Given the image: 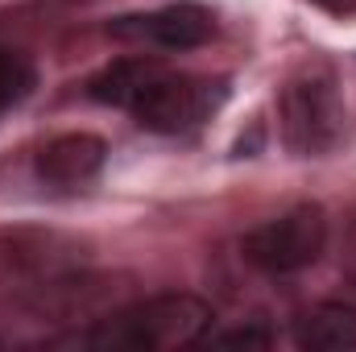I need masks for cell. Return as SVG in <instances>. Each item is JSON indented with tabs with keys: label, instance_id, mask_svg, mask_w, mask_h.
<instances>
[{
	"label": "cell",
	"instance_id": "8",
	"mask_svg": "<svg viewBox=\"0 0 356 352\" xmlns=\"http://www.w3.org/2000/svg\"><path fill=\"white\" fill-rule=\"evenodd\" d=\"M294 344L298 349H356V307L348 303H323L294 319Z\"/></svg>",
	"mask_w": 356,
	"mask_h": 352
},
{
	"label": "cell",
	"instance_id": "7",
	"mask_svg": "<svg viewBox=\"0 0 356 352\" xmlns=\"http://www.w3.org/2000/svg\"><path fill=\"white\" fill-rule=\"evenodd\" d=\"M108 145L95 133H63L42 145L38 154V175L54 186H79L91 175H99Z\"/></svg>",
	"mask_w": 356,
	"mask_h": 352
},
{
	"label": "cell",
	"instance_id": "3",
	"mask_svg": "<svg viewBox=\"0 0 356 352\" xmlns=\"http://www.w3.org/2000/svg\"><path fill=\"white\" fill-rule=\"evenodd\" d=\"M282 141L294 158H323L344 137V99L327 63H307L277 95Z\"/></svg>",
	"mask_w": 356,
	"mask_h": 352
},
{
	"label": "cell",
	"instance_id": "2",
	"mask_svg": "<svg viewBox=\"0 0 356 352\" xmlns=\"http://www.w3.org/2000/svg\"><path fill=\"white\" fill-rule=\"evenodd\" d=\"M211 319H216L211 307L195 294H154V298L129 303V307L95 319V328L75 336V344L133 352L182 349V344H199L211 332Z\"/></svg>",
	"mask_w": 356,
	"mask_h": 352
},
{
	"label": "cell",
	"instance_id": "11",
	"mask_svg": "<svg viewBox=\"0 0 356 352\" xmlns=\"http://www.w3.org/2000/svg\"><path fill=\"white\" fill-rule=\"evenodd\" d=\"M340 273L353 282V290H356V220L348 224V232H344V245H340Z\"/></svg>",
	"mask_w": 356,
	"mask_h": 352
},
{
	"label": "cell",
	"instance_id": "1",
	"mask_svg": "<svg viewBox=\"0 0 356 352\" xmlns=\"http://www.w3.org/2000/svg\"><path fill=\"white\" fill-rule=\"evenodd\" d=\"M88 95L124 108L149 133H191L228 99V83L166 71L158 58H120L91 79Z\"/></svg>",
	"mask_w": 356,
	"mask_h": 352
},
{
	"label": "cell",
	"instance_id": "6",
	"mask_svg": "<svg viewBox=\"0 0 356 352\" xmlns=\"http://www.w3.org/2000/svg\"><path fill=\"white\" fill-rule=\"evenodd\" d=\"M108 33L124 38V42H149V46H162V50H195L216 33V21L199 4H166V8H154V13L116 17L108 25Z\"/></svg>",
	"mask_w": 356,
	"mask_h": 352
},
{
	"label": "cell",
	"instance_id": "9",
	"mask_svg": "<svg viewBox=\"0 0 356 352\" xmlns=\"http://www.w3.org/2000/svg\"><path fill=\"white\" fill-rule=\"evenodd\" d=\"M33 88H38V71H33V63H29L21 50L0 46V116H4L8 108H17Z\"/></svg>",
	"mask_w": 356,
	"mask_h": 352
},
{
	"label": "cell",
	"instance_id": "12",
	"mask_svg": "<svg viewBox=\"0 0 356 352\" xmlns=\"http://www.w3.org/2000/svg\"><path fill=\"white\" fill-rule=\"evenodd\" d=\"M311 4H319L323 13H336V17H353L356 13V0H311Z\"/></svg>",
	"mask_w": 356,
	"mask_h": 352
},
{
	"label": "cell",
	"instance_id": "5",
	"mask_svg": "<svg viewBox=\"0 0 356 352\" xmlns=\"http://www.w3.org/2000/svg\"><path fill=\"white\" fill-rule=\"evenodd\" d=\"M323 249H327V216L319 203H298L286 216L257 224L241 241L245 262L261 273H273V278L315 265L323 257Z\"/></svg>",
	"mask_w": 356,
	"mask_h": 352
},
{
	"label": "cell",
	"instance_id": "10",
	"mask_svg": "<svg viewBox=\"0 0 356 352\" xmlns=\"http://www.w3.org/2000/svg\"><path fill=\"white\" fill-rule=\"evenodd\" d=\"M203 340H207V344H245V349H266L273 336H269L266 328H232V332H207Z\"/></svg>",
	"mask_w": 356,
	"mask_h": 352
},
{
	"label": "cell",
	"instance_id": "4",
	"mask_svg": "<svg viewBox=\"0 0 356 352\" xmlns=\"http://www.w3.org/2000/svg\"><path fill=\"white\" fill-rule=\"evenodd\" d=\"M88 253L71 237L42 228H4L0 232V298L33 303L58 278L83 269Z\"/></svg>",
	"mask_w": 356,
	"mask_h": 352
}]
</instances>
